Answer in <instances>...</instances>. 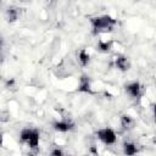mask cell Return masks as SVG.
Returning <instances> with one entry per match:
<instances>
[{
  "mask_svg": "<svg viewBox=\"0 0 156 156\" xmlns=\"http://www.w3.org/2000/svg\"><path fill=\"white\" fill-rule=\"evenodd\" d=\"M117 21L110 16H100L91 18V26L94 29V33H106L111 32L113 27L116 26Z\"/></svg>",
  "mask_w": 156,
  "mask_h": 156,
  "instance_id": "cell-1",
  "label": "cell"
},
{
  "mask_svg": "<svg viewBox=\"0 0 156 156\" xmlns=\"http://www.w3.org/2000/svg\"><path fill=\"white\" fill-rule=\"evenodd\" d=\"M154 118H155V122H156V104L154 105Z\"/></svg>",
  "mask_w": 156,
  "mask_h": 156,
  "instance_id": "cell-15",
  "label": "cell"
},
{
  "mask_svg": "<svg viewBox=\"0 0 156 156\" xmlns=\"http://www.w3.org/2000/svg\"><path fill=\"white\" fill-rule=\"evenodd\" d=\"M78 60H79V62H80L83 66H87V65L89 63L90 56H89V54H88L84 49H82V50L79 51V54H78Z\"/></svg>",
  "mask_w": 156,
  "mask_h": 156,
  "instance_id": "cell-9",
  "label": "cell"
},
{
  "mask_svg": "<svg viewBox=\"0 0 156 156\" xmlns=\"http://www.w3.org/2000/svg\"><path fill=\"white\" fill-rule=\"evenodd\" d=\"M78 90L82 91V93H89V94L93 93V90L90 88V80H89V77L88 76H82L80 77Z\"/></svg>",
  "mask_w": 156,
  "mask_h": 156,
  "instance_id": "cell-4",
  "label": "cell"
},
{
  "mask_svg": "<svg viewBox=\"0 0 156 156\" xmlns=\"http://www.w3.org/2000/svg\"><path fill=\"white\" fill-rule=\"evenodd\" d=\"M33 130L34 129H29V128H26V129H23L22 132H21V139L23 140V141H28V139L30 138V135H32V133H33Z\"/></svg>",
  "mask_w": 156,
  "mask_h": 156,
  "instance_id": "cell-13",
  "label": "cell"
},
{
  "mask_svg": "<svg viewBox=\"0 0 156 156\" xmlns=\"http://www.w3.org/2000/svg\"><path fill=\"white\" fill-rule=\"evenodd\" d=\"M116 67L118 69H121V71H128L129 67H130L129 60L126 56H118L116 58Z\"/></svg>",
  "mask_w": 156,
  "mask_h": 156,
  "instance_id": "cell-6",
  "label": "cell"
},
{
  "mask_svg": "<svg viewBox=\"0 0 156 156\" xmlns=\"http://www.w3.org/2000/svg\"><path fill=\"white\" fill-rule=\"evenodd\" d=\"M98 138L106 145H112L116 143V133L111 129V128H104V129H100L98 130Z\"/></svg>",
  "mask_w": 156,
  "mask_h": 156,
  "instance_id": "cell-2",
  "label": "cell"
},
{
  "mask_svg": "<svg viewBox=\"0 0 156 156\" xmlns=\"http://www.w3.org/2000/svg\"><path fill=\"white\" fill-rule=\"evenodd\" d=\"M111 45H112V43H111V41H99L98 48H99V50H100V51L106 52V51H108V50L111 49Z\"/></svg>",
  "mask_w": 156,
  "mask_h": 156,
  "instance_id": "cell-12",
  "label": "cell"
},
{
  "mask_svg": "<svg viewBox=\"0 0 156 156\" xmlns=\"http://www.w3.org/2000/svg\"><path fill=\"white\" fill-rule=\"evenodd\" d=\"M54 128L57 132L65 133V132H68V130H71L73 128V123H71L68 121H58V122L54 123Z\"/></svg>",
  "mask_w": 156,
  "mask_h": 156,
  "instance_id": "cell-5",
  "label": "cell"
},
{
  "mask_svg": "<svg viewBox=\"0 0 156 156\" xmlns=\"http://www.w3.org/2000/svg\"><path fill=\"white\" fill-rule=\"evenodd\" d=\"M140 84L138 82H133L130 84H128L126 87V91L128 95H130L132 98H138L140 95Z\"/></svg>",
  "mask_w": 156,
  "mask_h": 156,
  "instance_id": "cell-3",
  "label": "cell"
},
{
  "mask_svg": "<svg viewBox=\"0 0 156 156\" xmlns=\"http://www.w3.org/2000/svg\"><path fill=\"white\" fill-rule=\"evenodd\" d=\"M20 1H23L24 2V1H28V0H20Z\"/></svg>",
  "mask_w": 156,
  "mask_h": 156,
  "instance_id": "cell-16",
  "label": "cell"
},
{
  "mask_svg": "<svg viewBox=\"0 0 156 156\" xmlns=\"http://www.w3.org/2000/svg\"><path fill=\"white\" fill-rule=\"evenodd\" d=\"M17 17H18V11H17V9L10 7V9L7 10V20H9L10 22H15V21L17 20Z\"/></svg>",
  "mask_w": 156,
  "mask_h": 156,
  "instance_id": "cell-11",
  "label": "cell"
},
{
  "mask_svg": "<svg viewBox=\"0 0 156 156\" xmlns=\"http://www.w3.org/2000/svg\"><path fill=\"white\" fill-rule=\"evenodd\" d=\"M27 144H28L30 147H37V146H38V144H39V132H38L37 129L33 130V133H32L30 138L28 139Z\"/></svg>",
  "mask_w": 156,
  "mask_h": 156,
  "instance_id": "cell-8",
  "label": "cell"
},
{
  "mask_svg": "<svg viewBox=\"0 0 156 156\" xmlns=\"http://www.w3.org/2000/svg\"><path fill=\"white\" fill-rule=\"evenodd\" d=\"M123 151H124L126 155H134L136 152V146L133 143H124Z\"/></svg>",
  "mask_w": 156,
  "mask_h": 156,
  "instance_id": "cell-10",
  "label": "cell"
},
{
  "mask_svg": "<svg viewBox=\"0 0 156 156\" xmlns=\"http://www.w3.org/2000/svg\"><path fill=\"white\" fill-rule=\"evenodd\" d=\"M121 126L123 129H132L134 127V119L128 115H123L121 117Z\"/></svg>",
  "mask_w": 156,
  "mask_h": 156,
  "instance_id": "cell-7",
  "label": "cell"
},
{
  "mask_svg": "<svg viewBox=\"0 0 156 156\" xmlns=\"http://www.w3.org/2000/svg\"><path fill=\"white\" fill-rule=\"evenodd\" d=\"M51 154H52V155H57V156H61L63 152H62V150H60V149H56V150H52V151H51Z\"/></svg>",
  "mask_w": 156,
  "mask_h": 156,
  "instance_id": "cell-14",
  "label": "cell"
}]
</instances>
